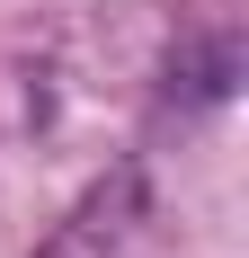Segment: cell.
Listing matches in <instances>:
<instances>
[{
    "label": "cell",
    "instance_id": "obj_1",
    "mask_svg": "<svg viewBox=\"0 0 249 258\" xmlns=\"http://www.w3.org/2000/svg\"><path fill=\"white\" fill-rule=\"evenodd\" d=\"M134 232H143V169L116 160L107 178H89V187L72 196V214L36 240V258H125Z\"/></svg>",
    "mask_w": 249,
    "mask_h": 258
},
{
    "label": "cell",
    "instance_id": "obj_2",
    "mask_svg": "<svg viewBox=\"0 0 249 258\" xmlns=\"http://www.w3.org/2000/svg\"><path fill=\"white\" fill-rule=\"evenodd\" d=\"M231 80H240V53L223 45V36H214V45H196V36H187V45L169 53V89H187V98H231Z\"/></svg>",
    "mask_w": 249,
    "mask_h": 258
}]
</instances>
